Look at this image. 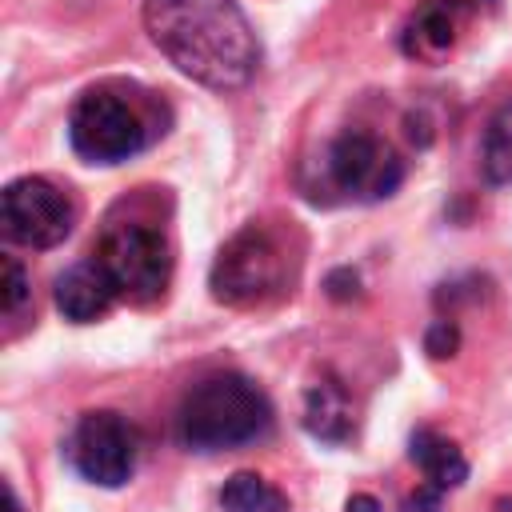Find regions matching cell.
Listing matches in <instances>:
<instances>
[{"mask_svg": "<svg viewBox=\"0 0 512 512\" xmlns=\"http://www.w3.org/2000/svg\"><path fill=\"white\" fill-rule=\"evenodd\" d=\"M144 28L204 88H244L260 68V40L236 0H144Z\"/></svg>", "mask_w": 512, "mask_h": 512, "instance_id": "1", "label": "cell"}, {"mask_svg": "<svg viewBox=\"0 0 512 512\" xmlns=\"http://www.w3.org/2000/svg\"><path fill=\"white\" fill-rule=\"evenodd\" d=\"M272 428V404L240 372L204 376L176 412V432L192 452H224L260 440Z\"/></svg>", "mask_w": 512, "mask_h": 512, "instance_id": "2", "label": "cell"}, {"mask_svg": "<svg viewBox=\"0 0 512 512\" xmlns=\"http://www.w3.org/2000/svg\"><path fill=\"white\" fill-rule=\"evenodd\" d=\"M96 264L108 272L116 292L132 304H152L156 296H164V288L172 280L168 240L140 220H120V224L104 228V236L96 244Z\"/></svg>", "mask_w": 512, "mask_h": 512, "instance_id": "3", "label": "cell"}, {"mask_svg": "<svg viewBox=\"0 0 512 512\" xmlns=\"http://www.w3.org/2000/svg\"><path fill=\"white\" fill-rule=\"evenodd\" d=\"M280 284H284V256L260 224L240 228L216 252L212 272H208L212 296L228 308H256V304L272 300L280 292Z\"/></svg>", "mask_w": 512, "mask_h": 512, "instance_id": "4", "label": "cell"}, {"mask_svg": "<svg viewBox=\"0 0 512 512\" xmlns=\"http://www.w3.org/2000/svg\"><path fill=\"white\" fill-rule=\"evenodd\" d=\"M68 140L88 164H120L148 144V124L124 96L96 88L72 104Z\"/></svg>", "mask_w": 512, "mask_h": 512, "instance_id": "5", "label": "cell"}, {"mask_svg": "<svg viewBox=\"0 0 512 512\" xmlns=\"http://www.w3.org/2000/svg\"><path fill=\"white\" fill-rule=\"evenodd\" d=\"M68 460L72 468L100 488H120L132 480L136 460H140V436L128 424V416L112 412V408H96L84 412L80 424L72 428L68 440Z\"/></svg>", "mask_w": 512, "mask_h": 512, "instance_id": "6", "label": "cell"}, {"mask_svg": "<svg viewBox=\"0 0 512 512\" xmlns=\"http://www.w3.org/2000/svg\"><path fill=\"white\" fill-rule=\"evenodd\" d=\"M4 236L24 248H56L76 228V204L44 176H20L0 196Z\"/></svg>", "mask_w": 512, "mask_h": 512, "instance_id": "7", "label": "cell"}, {"mask_svg": "<svg viewBox=\"0 0 512 512\" xmlns=\"http://www.w3.org/2000/svg\"><path fill=\"white\" fill-rule=\"evenodd\" d=\"M328 180L348 200H384L400 188V156L368 128H348L328 148Z\"/></svg>", "mask_w": 512, "mask_h": 512, "instance_id": "8", "label": "cell"}, {"mask_svg": "<svg viewBox=\"0 0 512 512\" xmlns=\"http://www.w3.org/2000/svg\"><path fill=\"white\" fill-rule=\"evenodd\" d=\"M472 0H424L404 32H400V48L412 56V60H424V64H436L444 60L452 48H456V36H460V20L468 12Z\"/></svg>", "mask_w": 512, "mask_h": 512, "instance_id": "9", "label": "cell"}, {"mask_svg": "<svg viewBox=\"0 0 512 512\" xmlns=\"http://www.w3.org/2000/svg\"><path fill=\"white\" fill-rule=\"evenodd\" d=\"M56 308L64 320L72 324H88V320H100L112 304H116V284L108 280V272L96 264V260H84V264H72L68 272L56 276Z\"/></svg>", "mask_w": 512, "mask_h": 512, "instance_id": "10", "label": "cell"}, {"mask_svg": "<svg viewBox=\"0 0 512 512\" xmlns=\"http://www.w3.org/2000/svg\"><path fill=\"white\" fill-rule=\"evenodd\" d=\"M304 428L324 444H344L356 432L352 400L340 388V380L320 376L316 384H308V392H304Z\"/></svg>", "mask_w": 512, "mask_h": 512, "instance_id": "11", "label": "cell"}, {"mask_svg": "<svg viewBox=\"0 0 512 512\" xmlns=\"http://www.w3.org/2000/svg\"><path fill=\"white\" fill-rule=\"evenodd\" d=\"M412 464L424 472V484L436 488V492L460 488V484L468 480V460H464V452H460L448 436H440V432H432V428H416V432H412Z\"/></svg>", "mask_w": 512, "mask_h": 512, "instance_id": "12", "label": "cell"}, {"mask_svg": "<svg viewBox=\"0 0 512 512\" xmlns=\"http://www.w3.org/2000/svg\"><path fill=\"white\" fill-rule=\"evenodd\" d=\"M224 512H288V500L260 472H232L220 488Z\"/></svg>", "mask_w": 512, "mask_h": 512, "instance_id": "13", "label": "cell"}, {"mask_svg": "<svg viewBox=\"0 0 512 512\" xmlns=\"http://www.w3.org/2000/svg\"><path fill=\"white\" fill-rule=\"evenodd\" d=\"M480 164L488 184H512V100L500 104V112L488 120Z\"/></svg>", "mask_w": 512, "mask_h": 512, "instance_id": "14", "label": "cell"}, {"mask_svg": "<svg viewBox=\"0 0 512 512\" xmlns=\"http://www.w3.org/2000/svg\"><path fill=\"white\" fill-rule=\"evenodd\" d=\"M0 308H4V316H16L24 304H28V296H32V288H28V276H24V268H20V260L16 256H4L0 260Z\"/></svg>", "mask_w": 512, "mask_h": 512, "instance_id": "15", "label": "cell"}, {"mask_svg": "<svg viewBox=\"0 0 512 512\" xmlns=\"http://www.w3.org/2000/svg\"><path fill=\"white\" fill-rule=\"evenodd\" d=\"M424 348L440 360V356H452L456 348H460V328L452 324V320H436L432 328H428V336H424Z\"/></svg>", "mask_w": 512, "mask_h": 512, "instance_id": "16", "label": "cell"}, {"mask_svg": "<svg viewBox=\"0 0 512 512\" xmlns=\"http://www.w3.org/2000/svg\"><path fill=\"white\" fill-rule=\"evenodd\" d=\"M440 496H444V492H436V488H428V484H424V488H420V496H412V500H408V512H440Z\"/></svg>", "mask_w": 512, "mask_h": 512, "instance_id": "17", "label": "cell"}, {"mask_svg": "<svg viewBox=\"0 0 512 512\" xmlns=\"http://www.w3.org/2000/svg\"><path fill=\"white\" fill-rule=\"evenodd\" d=\"M348 512H380V504H376V496H364V492H356V496L348 500Z\"/></svg>", "mask_w": 512, "mask_h": 512, "instance_id": "18", "label": "cell"}, {"mask_svg": "<svg viewBox=\"0 0 512 512\" xmlns=\"http://www.w3.org/2000/svg\"><path fill=\"white\" fill-rule=\"evenodd\" d=\"M4 512H20V504H16V492L4 484Z\"/></svg>", "mask_w": 512, "mask_h": 512, "instance_id": "19", "label": "cell"}, {"mask_svg": "<svg viewBox=\"0 0 512 512\" xmlns=\"http://www.w3.org/2000/svg\"><path fill=\"white\" fill-rule=\"evenodd\" d=\"M472 4H476V0H472Z\"/></svg>", "mask_w": 512, "mask_h": 512, "instance_id": "20", "label": "cell"}]
</instances>
